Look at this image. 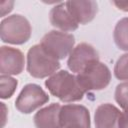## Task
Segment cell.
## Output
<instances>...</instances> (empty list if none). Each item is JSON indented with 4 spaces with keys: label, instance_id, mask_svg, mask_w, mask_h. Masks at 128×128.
I'll return each instance as SVG.
<instances>
[{
    "label": "cell",
    "instance_id": "4",
    "mask_svg": "<svg viewBox=\"0 0 128 128\" xmlns=\"http://www.w3.org/2000/svg\"><path fill=\"white\" fill-rule=\"evenodd\" d=\"M78 82L85 92L102 90L111 81V72L106 64L97 61L87 66L77 75Z\"/></svg>",
    "mask_w": 128,
    "mask_h": 128
},
{
    "label": "cell",
    "instance_id": "1",
    "mask_svg": "<svg viewBox=\"0 0 128 128\" xmlns=\"http://www.w3.org/2000/svg\"><path fill=\"white\" fill-rule=\"evenodd\" d=\"M48 91L62 102H75L83 99L86 93L80 86L77 76L66 70H60L45 80Z\"/></svg>",
    "mask_w": 128,
    "mask_h": 128
},
{
    "label": "cell",
    "instance_id": "10",
    "mask_svg": "<svg viewBox=\"0 0 128 128\" xmlns=\"http://www.w3.org/2000/svg\"><path fill=\"white\" fill-rule=\"evenodd\" d=\"M65 4L74 20L82 25L91 22L98 11V4L95 1H67Z\"/></svg>",
    "mask_w": 128,
    "mask_h": 128
},
{
    "label": "cell",
    "instance_id": "17",
    "mask_svg": "<svg viewBox=\"0 0 128 128\" xmlns=\"http://www.w3.org/2000/svg\"><path fill=\"white\" fill-rule=\"evenodd\" d=\"M114 98L123 110L128 108V81L122 82L116 86Z\"/></svg>",
    "mask_w": 128,
    "mask_h": 128
},
{
    "label": "cell",
    "instance_id": "11",
    "mask_svg": "<svg viewBox=\"0 0 128 128\" xmlns=\"http://www.w3.org/2000/svg\"><path fill=\"white\" fill-rule=\"evenodd\" d=\"M121 111L111 103L100 104L94 114L96 128H119Z\"/></svg>",
    "mask_w": 128,
    "mask_h": 128
},
{
    "label": "cell",
    "instance_id": "8",
    "mask_svg": "<svg viewBox=\"0 0 128 128\" xmlns=\"http://www.w3.org/2000/svg\"><path fill=\"white\" fill-rule=\"evenodd\" d=\"M25 57L21 50L9 47H0V72L4 75H18L23 72Z\"/></svg>",
    "mask_w": 128,
    "mask_h": 128
},
{
    "label": "cell",
    "instance_id": "18",
    "mask_svg": "<svg viewBox=\"0 0 128 128\" xmlns=\"http://www.w3.org/2000/svg\"><path fill=\"white\" fill-rule=\"evenodd\" d=\"M14 2L13 1H4L1 3V16H5L7 13L11 12L13 9Z\"/></svg>",
    "mask_w": 128,
    "mask_h": 128
},
{
    "label": "cell",
    "instance_id": "7",
    "mask_svg": "<svg viewBox=\"0 0 128 128\" xmlns=\"http://www.w3.org/2000/svg\"><path fill=\"white\" fill-rule=\"evenodd\" d=\"M97 61H99L97 50L91 44L83 42L74 47L67 60V66L70 71L78 74L87 66Z\"/></svg>",
    "mask_w": 128,
    "mask_h": 128
},
{
    "label": "cell",
    "instance_id": "3",
    "mask_svg": "<svg viewBox=\"0 0 128 128\" xmlns=\"http://www.w3.org/2000/svg\"><path fill=\"white\" fill-rule=\"evenodd\" d=\"M31 33L30 22L20 14L10 15L0 23V37L4 43L22 45L30 39Z\"/></svg>",
    "mask_w": 128,
    "mask_h": 128
},
{
    "label": "cell",
    "instance_id": "2",
    "mask_svg": "<svg viewBox=\"0 0 128 128\" xmlns=\"http://www.w3.org/2000/svg\"><path fill=\"white\" fill-rule=\"evenodd\" d=\"M26 66L30 76L42 79L56 73L60 68V62L48 54L40 44H35L27 52Z\"/></svg>",
    "mask_w": 128,
    "mask_h": 128
},
{
    "label": "cell",
    "instance_id": "9",
    "mask_svg": "<svg viewBox=\"0 0 128 128\" xmlns=\"http://www.w3.org/2000/svg\"><path fill=\"white\" fill-rule=\"evenodd\" d=\"M60 122L62 128L68 126L91 128L89 110L85 106L79 104H66L61 106Z\"/></svg>",
    "mask_w": 128,
    "mask_h": 128
},
{
    "label": "cell",
    "instance_id": "21",
    "mask_svg": "<svg viewBox=\"0 0 128 128\" xmlns=\"http://www.w3.org/2000/svg\"><path fill=\"white\" fill-rule=\"evenodd\" d=\"M65 128H83V127H81V126H68Z\"/></svg>",
    "mask_w": 128,
    "mask_h": 128
},
{
    "label": "cell",
    "instance_id": "19",
    "mask_svg": "<svg viewBox=\"0 0 128 128\" xmlns=\"http://www.w3.org/2000/svg\"><path fill=\"white\" fill-rule=\"evenodd\" d=\"M119 128H128V108L121 112L119 119Z\"/></svg>",
    "mask_w": 128,
    "mask_h": 128
},
{
    "label": "cell",
    "instance_id": "5",
    "mask_svg": "<svg viewBox=\"0 0 128 128\" xmlns=\"http://www.w3.org/2000/svg\"><path fill=\"white\" fill-rule=\"evenodd\" d=\"M39 44L52 57L62 60L70 55L74 49L75 38L70 33L52 30L42 37Z\"/></svg>",
    "mask_w": 128,
    "mask_h": 128
},
{
    "label": "cell",
    "instance_id": "20",
    "mask_svg": "<svg viewBox=\"0 0 128 128\" xmlns=\"http://www.w3.org/2000/svg\"><path fill=\"white\" fill-rule=\"evenodd\" d=\"M118 9L128 12V1H113L112 2Z\"/></svg>",
    "mask_w": 128,
    "mask_h": 128
},
{
    "label": "cell",
    "instance_id": "12",
    "mask_svg": "<svg viewBox=\"0 0 128 128\" xmlns=\"http://www.w3.org/2000/svg\"><path fill=\"white\" fill-rule=\"evenodd\" d=\"M49 20L52 26L60 29L62 32L75 31L79 26V24L68 12L65 2H61L55 5L50 10Z\"/></svg>",
    "mask_w": 128,
    "mask_h": 128
},
{
    "label": "cell",
    "instance_id": "15",
    "mask_svg": "<svg viewBox=\"0 0 128 128\" xmlns=\"http://www.w3.org/2000/svg\"><path fill=\"white\" fill-rule=\"evenodd\" d=\"M18 85V81L11 77L10 75H4L1 74L0 76V97L2 99H8L10 98Z\"/></svg>",
    "mask_w": 128,
    "mask_h": 128
},
{
    "label": "cell",
    "instance_id": "16",
    "mask_svg": "<svg viewBox=\"0 0 128 128\" xmlns=\"http://www.w3.org/2000/svg\"><path fill=\"white\" fill-rule=\"evenodd\" d=\"M114 75L118 80L128 81V53L121 55L115 63Z\"/></svg>",
    "mask_w": 128,
    "mask_h": 128
},
{
    "label": "cell",
    "instance_id": "14",
    "mask_svg": "<svg viewBox=\"0 0 128 128\" xmlns=\"http://www.w3.org/2000/svg\"><path fill=\"white\" fill-rule=\"evenodd\" d=\"M113 38L116 46L120 50L128 52V17H124L116 23Z\"/></svg>",
    "mask_w": 128,
    "mask_h": 128
},
{
    "label": "cell",
    "instance_id": "13",
    "mask_svg": "<svg viewBox=\"0 0 128 128\" xmlns=\"http://www.w3.org/2000/svg\"><path fill=\"white\" fill-rule=\"evenodd\" d=\"M60 110L61 105L58 103H52L38 110L33 117L36 128H62Z\"/></svg>",
    "mask_w": 128,
    "mask_h": 128
},
{
    "label": "cell",
    "instance_id": "6",
    "mask_svg": "<svg viewBox=\"0 0 128 128\" xmlns=\"http://www.w3.org/2000/svg\"><path fill=\"white\" fill-rule=\"evenodd\" d=\"M49 101L48 94L41 86L30 83L23 87L15 100L16 109L23 114H30Z\"/></svg>",
    "mask_w": 128,
    "mask_h": 128
}]
</instances>
